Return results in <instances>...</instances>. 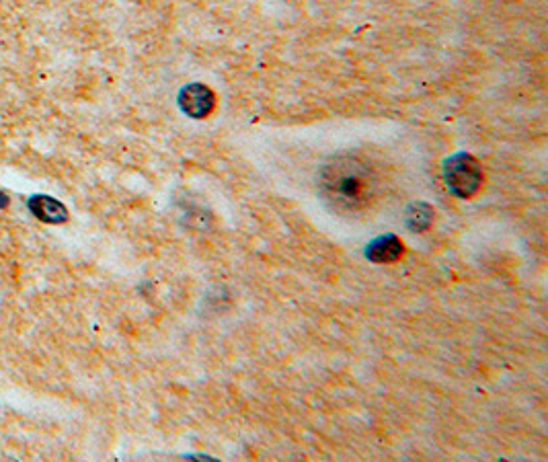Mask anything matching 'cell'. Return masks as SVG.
Instances as JSON below:
<instances>
[{
	"mask_svg": "<svg viewBox=\"0 0 548 462\" xmlns=\"http://www.w3.org/2000/svg\"><path fill=\"white\" fill-rule=\"evenodd\" d=\"M403 255V243L395 234L378 237L366 248V257L372 263H393Z\"/></svg>",
	"mask_w": 548,
	"mask_h": 462,
	"instance_id": "5b68a950",
	"label": "cell"
},
{
	"mask_svg": "<svg viewBox=\"0 0 548 462\" xmlns=\"http://www.w3.org/2000/svg\"><path fill=\"white\" fill-rule=\"evenodd\" d=\"M179 105H181V109L187 113V116L202 119V118H208L213 111V108H216V95H213V91L210 87L196 83L181 91Z\"/></svg>",
	"mask_w": 548,
	"mask_h": 462,
	"instance_id": "3957f363",
	"label": "cell"
},
{
	"mask_svg": "<svg viewBox=\"0 0 548 462\" xmlns=\"http://www.w3.org/2000/svg\"><path fill=\"white\" fill-rule=\"evenodd\" d=\"M9 208V196L4 194V191H0V210Z\"/></svg>",
	"mask_w": 548,
	"mask_h": 462,
	"instance_id": "52a82bcc",
	"label": "cell"
},
{
	"mask_svg": "<svg viewBox=\"0 0 548 462\" xmlns=\"http://www.w3.org/2000/svg\"><path fill=\"white\" fill-rule=\"evenodd\" d=\"M444 181L448 189L458 197H473L483 185L481 162L473 154L458 153L450 156L444 165Z\"/></svg>",
	"mask_w": 548,
	"mask_h": 462,
	"instance_id": "7a4b0ae2",
	"label": "cell"
},
{
	"mask_svg": "<svg viewBox=\"0 0 548 462\" xmlns=\"http://www.w3.org/2000/svg\"><path fill=\"white\" fill-rule=\"evenodd\" d=\"M318 194L337 214H360L380 196V177L358 154H337L318 170Z\"/></svg>",
	"mask_w": 548,
	"mask_h": 462,
	"instance_id": "6da1fadb",
	"label": "cell"
},
{
	"mask_svg": "<svg viewBox=\"0 0 548 462\" xmlns=\"http://www.w3.org/2000/svg\"><path fill=\"white\" fill-rule=\"evenodd\" d=\"M431 222H433L431 205L419 202V204H413L411 208L407 210V224H409V229L417 231V232H423V231L430 229Z\"/></svg>",
	"mask_w": 548,
	"mask_h": 462,
	"instance_id": "8992f818",
	"label": "cell"
},
{
	"mask_svg": "<svg viewBox=\"0 0 548 462\" xmlns=\"http://www.w3.org/2000/svg\"><path fill=\"white\" fill-rule=\"evenodd\" d=\"M27 208H30L35 218L46 224H64L68 220L66 205L49 196H41V194L31 196L30 200H27Z\"/></svg>",
	"mask_w": 548,
	"mask_h": 462,
	"instance_id": "277c9868",
	"label": "cell"
}]
</instances>
